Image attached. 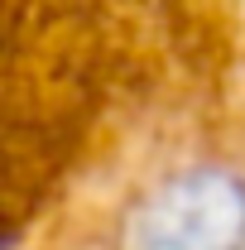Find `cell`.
<instances>
[{"label": "cell", "instance_id": "cell-1", "mask_svg": "<svg viewBox=\"0 0 245 250\" xmlns=\"http://www.w3.org/2000/svg\"><path fill=\"white\" fill-rule=\"evenodd\" d=\"M121 250H245V168L202 159L163 173L125 207Z\"/></svg>", "mask_w": 245, "mask_h": 250}]
</instances>
